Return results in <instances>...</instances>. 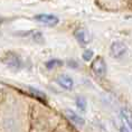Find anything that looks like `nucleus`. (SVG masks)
<instances>
[{
  "label": "nucleus",
  "instance_id": "1a4fd4ad",
  "mask_svg": "<svg viewBox=\"0 0 132 132\" xmlns=\"http://www.w3.org/2000/svg\"><path fill=\"white\" fill-rule=\"evenodd\" d=\"M66 113V117L68 118V120H70L71 122H73V123L75 125H78V127H83V125L85 124V120L83 117H81L80 114H77L76 112H74L73 110H66L65 111Z\"/></svg>",
  "mask_w": 132,
  "mask_h": 132
},
{
  "label": "nucleus",
  "instance_id": "423d86ee",
  "mask_svg": "<svg viewBox=\"0 0 132 132\" xmlns=\"http://www.w3.org/2000/svg\"><path fill=\"white\" fill-rule=\"evenodd\" d=\"M121 121L122 124L130 132H132V111L130 109L128 108L121 109Z\"/></svg>",
  "mask_w": 132,
  "mask_h": 132
},
{
  "label": "nucleus",
  "instance_id": "f8f14e48",
  "mask_svg": "<svg viewBox=\"0 0 132 132\" xmlns=\"http://www.w3.org/2000/svg\"><path fill=\"white\" fill-rule=\"evenodd\" d=\"M63 65V63L61 61H58V59H51V61H48L46 63V67L48 68V70H53V68L55 67H58V66Z\"/></svg>",
  "mask_w": 132,
  "mask_h": 132
},
{
  "label": "nucleus",
  "instance_id": "ddd939ff",
  "mask_svg": "<svg viewBox=\"0 0 132 132\" xmlns=\"http://www.w3.org/2000/svg\"><path fill=\"white\" fill-rule=\"evenodd\" d=\"M92 58H93V52H92L91 49H86V51L83 53V59L88 62V61H91Z\"/></svg>",
  "mask_w": 132,
  "mask_h": 132
},
{
  "label": "nucleus",
  "instance_id": "0eeeda50",
  "mask_svg": "<svg viewBox=\"0 0 132 132\" xmlns=\"http://www.w3.org/2000/svg\"><path fill=\"white\" fill-rule=\"evenodd\" d=\"M75 37H76L77 39V42L80 43V44L82 46H86L90 44V42H91V35H90V32H88L86 29H84V28H78L76 31H75Z\"/></svg>",
  "mask_w": 132,
  "mask_h": 132
},
{
  "label": "nucleus",
  "instance_id": "39448f33",
  "mask_svg": "<svg viewBox=\"0 0 132 132\" xmlns=\"http://www.w3.org/2000/svg\"><path fill=\"white\" fill-rule=\"evenodd\" d=\"M35 19L39 22L44 25H47V26H56L58 24V18L54 15H49V14H40V15H37L35 16Z\"/></svg>",
  "mask_w": 132,
  "mask_h": 132
},
{
  "label": "nucleus",
  "instance_id": "9d476101",
  "mask_svg": "<svg viewBox=\"0 0 132 132\" xmlns=\"http://www.w3.org/2000/svg\"><path fill=\"white\" fill-rule=\"evenodd\" d=\"M75 104H76L77 109L81 112H85V111H86L87 102H86V98H85L84 96H77L76 100H75Z\"/></svg>",
  "mask_w": 132,
  "mask_h": 132
},
{
  "label": "nucleus",
  "instance_id": "7ed1b4c3",
  "mask_svg": "<svg viewBox=\"0 0 132 132\" xmlns=\"http://www.w3.org/2000/svg\"><path fill=\"white\" fill-rule=\"evenodd\" d=\"M2 62L5 63L8 67L10 68H15V70H19L21 67V61L19 58L18 55H16L15 53H7L4 58H2Z\"/></svg>",
  "mask_w": 132,
  "mask_h": 132
},
{
  "label": "nucleus",
  "instance_id": "4468645a",
  "mask_svg": "<svg viewBox=\"0 0 132 132\" xmlns=\"http://www.w3.org/2000/svg\"><path fill=\"white\" fill-rule=\"evenodd\" d=\"M120 132H130V131H129L123 124H121V127H120Z\"/></svg>",
  "mask_w": 132,
  "mask_h": 132
},
{
  "label": "nucleus",
  "instance_id": "f03ea898",
  "mask_svg": "<svg viewBox=\"0 0 132 132\" xmlns=\"http://www.w3.org/2000/svg\"><path fill=\"white\" fill-rule=\"evenodd\" d=\"M91 67L93 73L98 77H104L106 74V64H105L103 57H101V56H97V57H95V59H93Z\"/></svg>",
  "mask_w": 132,
  "mask_h": 132
},
{
  "label": "nucleus",
  "instance_id": "9b49d317",
  "mask_svg": "<svg viewBox=\"0 0 132 132\" xmlns=\"http://www.w3.org/2000/svg\"><path fill=\"white\" fill-rule=\"evenodd\" d=\"M29 91H30V93L34 95V96L40 98V100H45V98H46V94L44 93V92L37 90V88H34V87L30 86V87H29Z\"/></svg>",
  "mask_w": 132,
  "mask_h": 132
},
{
  "label": "nucleus",
  "instance_id": "2eb2a0df",
  "mask_svg": "<svg viewBox=\"0 0 132 132\" xmlns=\"http://www.w3.org/2000/svg\"><path fill=\"white\" fill-rule=\"evenodd\" d=\"M128 2H129V4H130V6L132 7V0H128Z\"/></svg>",
  "mask_w": 132,
  "mask_h": 132
},
{
  "label": "nucleus",
  "instance_id": "20e7f679",
  "mask_svg": "<svg viewBox=\"0 0 132 132\" xmlns=\"http://www.w3.org/2000/svg\"><path fill=\"white\" fill-rule=\"evenodd\" d=\"M56 82H57V84L61 87L64 88V90L71 91V90H73V87H74V81H73V78H72L70 75H67V74H61V75H58L57 78H56Z\"/></svg>",
  "mask_w": 132,
  "mask_h": 132
},
{
  "label": "nucleus",
  "instance_id": "f257e3e1",
  "mask_svg": "<svg viewBox=\"0 0 132 132\" xmlns=\"http://www.w3.org/2000/svg\"><path fill=\"white\" fill-rule=\"evenodd\" d=\"M128 53V46L121 40H114L110 45V55L115 59L123 58Z\"/></svg>",
  "mask_w": 132,
  "mask_h": 132
},
{
  "label": "nucleus",
  "instance_id": "6e6552de",
  "mask_svg": "<svg viewBox=\"0 0 132 132\" xmlns=\"http://www.w3.org/2000/svg\"><path fill=\"white\" fill-rule=\"evenodd\" d=\"M98 2L103 8L117 10V9L123 7L124 2H128V0H98Z\"/></svg>",
  "mask_w": 132,
  "mask_h": 132
}]
</instances>
